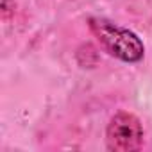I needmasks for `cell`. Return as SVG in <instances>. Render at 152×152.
I'll return each instance as SVG.
<instances>
[{"mask_svg":"<svg viewBox=\"0 0 152 152\" xmlns=\"http://www.w3.org/2000/svg\"><path fill=\"white\" fill-rule=\"evenodd\" d=\"M107 148L115 152H132L138 150L143 143V129L140 120L127 111L116 113L106 132Z\"/></svg>","mask_w":152,"mask_h":152,"instance_id":"cell-2","label":"cell"},{"mask_svg":"<svg viewBox=\"0 0 152 152\" xmlns=\"http://www.w3.org/2000/svg\"><path fill=\"white\" fill-rule=\"evenodd\" d=\"M90 31L99 39L102 48L120 61L138 63L145 56L141 39L129 29L118 27L104 18H90Z\"/></svg>","mask_w":152,"mask_h":152,"instance_id":"cell-1","label":"cell"}]
</instances>
